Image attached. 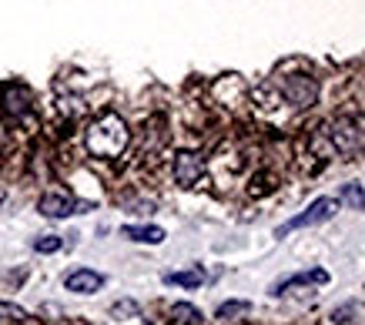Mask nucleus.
<instances>
[{
  "label": "nucleus",
  "mask_w": 365,
  "mask_h": 325,
  "mask_svg": "<svg viewBox=\"0 0 365 325\" xmlns=\"http://www.w3.org/2000/svg\"><path fill=\"white\" fill-rule=\"evenodd\" d=\"M84 145L94 158H104V161H114V158H121L131 145V131H128V124H124L121 114H101L98 121L88 128V135H84Z\"/></svg>",
  "instance_id": "obj_1"
},
{
  "label": "nucleus",
  "mask_w": 365,
  "mask_h": 325,
  "mask_svg": "<svg viewBox=\"0 0 365 325\" xmlns=\"http://www.w3.org/2000/svg\"><path fill=\"white\" fill-rule=\"evenodd\" d=\"M335 212H339V198H315V202H312L302 215H295L292 222L282 225L275 235L282 238V235H292V232H299V228H312V225H322V222H329V218H335Z\"/></svg>",
  "instance_id": "obj_4"
},
{
  "label": "nucleus",
  "mask_w": 365,
  "mask_h": 325,
  "mask_svg": "<svg viewBox=\"0 0 365 325\" xmlns=\"http://www.w3.org/2000/svg\"><path fill=\"white\" fill-rule=\"evenodd\" d=\"M278 91L295 108H312V104L319 101V81L312 78V74H285V78L278 81Z\"/></svg>",
  "instance_id": "obj_3"
},
{
  "label": "nucleus",
  "mask_w": 365,
  "mask_h": 325,
  "mask_svg": "<svg viewBox=\"0 0 365 325\" xmlns=\"http://www.w3.org/2000/svg\"><path fill=\"white\" fill-rule=\"evenodd\" d=\"M248 309H252L248 302H225V305H218L215 319H218V322H228V319H235V315H245Z\"/></svg>",
  "instance_id": "obj_15"
},
{
  "label": "nucleus",
  "mask_w": 365,
  "mask_h": 325,
  "mask_svg": "<svg viewBox=\"0 0 365 325\" xmlns=\"http://www.w3.org/2000/svg\"><path fill=\"white\" fill-rule=\"evenodd\" d=\"M31 104H34V94L27 84H21V81L0 88V111L7 114V118H14V121L27 118V114H31Z\"/></svg>",
  "instance_id": "obj_5"
},
{
  "label": "nucleus",
  "mask_w": 365,
  "mask_h": 325,
  "mask_svg": "<svg viewBox=\"0 0 365 325\" xmlns=\"http://www.w3.org/2000/svg\"><path fill=\"white\" fill-rule=\"evenodd\" d=\"M64 289L74 292V295H94V292L104 289V275L94 269H74L64 275Z\"/></svg>",
  "instance_id": "obj_7"
},
{
  "label": "nucleus",
  "mask_w": 365,
  "mask_h": 325,
  "mask_svg": "<svg viewBox=\"0 0 365 325\" xmlns=\"http://www.w3.org/2000/svg\"><path fill=\"white\" fill-rule=\"evenodd\" d=\"M111 312L114 315H131V312H138V305H134V302H118Z\"/></svg>",
  "instance_id": "obj_17"
},
{
  "label": "nucleus",
  "mask_w": 365,
  "mask_h": 325,
  "mask_svg": "<svg viewBox=\"0 0 365 325\" xmlns=\"http://www.w3.org/2000/svg\"><path fill=\"white\" fill-rule=\"evenodd\" d=\"M329 145L339 155H362L365 151V118L362 114H342L329 128Z\"/></svg>",
  "instance_id": "obj_2"
},
{
  "label": "nucleus",
  "mask_w": 365,
  "mask_h": 325,
  "mask_svg": "<svg viewBox=\"0 0 365 325\" xmlns=\"http://www.w3.org/2000/svg\"><path fill=\"white\" fill-rule=\"evenodd\" d=\"M339 202H345L349 208H355V212H365V191H362V185H345L342 195H339Z\"/></svg>",
  "instance_id": "obj_13"
},
{
  "label": "nucleus",
  "mask_w": 365,
  "mask_h": 325,
  "mask_svg": "<svg viewBox=\"0 0 365 325\" xmlns=\"http://www.w3.org/2000/svg\"><path fill=\"white\" fill-rule=\"evenodd\" d=\"M309 282L322 285V282H329V275H325L322 269H315V272H299V275H292V279H285V282H278V285H272V295H282V292L292 289V285H309Z\"/></svg>",
  "instance_id": "obj_10"
},
{
  "label": "nucleus",
  "mask_w": 365,
  "mask_h": 325,
  "mask_svg": "<svg viewBox=\"0 0 365 325\" xmlns=\"http://www.w3.org/2000/svg\"><path fill=\"white\" fill-rule=\"evenodd\" d=\"M37 212L44 215V218H67V215L78 212V202L67 191H47V195H41V202H37Z\"/></svg>",
  "instance_id": "obj_8"
},
{
  "label": "nucleus",
  "mask_w": 365,
  "mask_h": 325,
  "mask_svg": "<svg viewBox=\"0 0 365 325\" xmlns=\"http://www.w3.org/2000/svg\"><path fill=\"white\" fill-rule=\"evenodd\" d=\"M168 285H181V289H198L205 282V272L201 269H188V272H168L165 275Z\"/></svg>",
  "instance_id": "obj_11"
},
{
  "label": "nucleus",
  "mask_w": 365,
  "mask_h": 325,
  "mask_svg": "<svg viewBox=\"0 0 365 325\" xmlns=\"http://www.w3.org/2000/svg\"><path fill=\"white\" fill-rule=\"evenodd\" d=\"M64 248V238L61 235H44L34 242V252H41V255H54V252H61Z\"/></svg>",
  "instance_id": "obj_16"
},
{
  "label": "nucleus",
  "mask_w": 365,
  "mask_h": 325,
  "mask_svg": "<svg viewBox=\"0 0 365 325\" xmlns=\"http://www.w3.org/2000/svg\"><path fill=\"white\" fill-rule=\"evenodd\" d=\"M171 319H175L178 325H201V322H205V319H201V312L191 302H175V305H171Z\"/></svg>",
  "instance_id": "obj_12"
},
{
  "label": "nucleus",
  "mask_w": 365,
  "mask_h": 325,
  "mask_svg": "<svg viewBox=\"0 0 365 325\" xmlns=\"http://www.w3.org/2000/svg\"><path fill=\"white\" fill-rule=\"evenodd\" d=\"M171 171H175V181L181 188H195L201 181V175H205V158L198 151H178Z\"/></svg>",
  "instance_id": "obj_6"
},
{
  "label": "nucleus",
  "mask_w": 365,
  "mask_h": 325,
  "mask_svg": "<svg viewBox=\"0 0 365 325\" xmlns=\"http://www.w3.org/2000/svg\"><path fill=\"white\" fill-rule=\"evenodd\" d=\"M0 322L21 325V322H27V312H24L21 305H14V302H0Z\"/></svg>",
  "instance_id": "obj_14"
},
{
  "label": "nucleus",
  "mask_w": 365,
  "mask_h": 325,
  "mask_svg": "<svg viewBox=\"0 0 365 325\" xmlns=\"http://www.w3.org/2000/svg\"><path fill=\"white\" fill-rule=\"evenodd\" d=\"M121 235L131 238V242H141V245H161L165 242V228H158V225H124Z\"/></svg>",
  "instance_id": "obj_9"
}]
</instances>
